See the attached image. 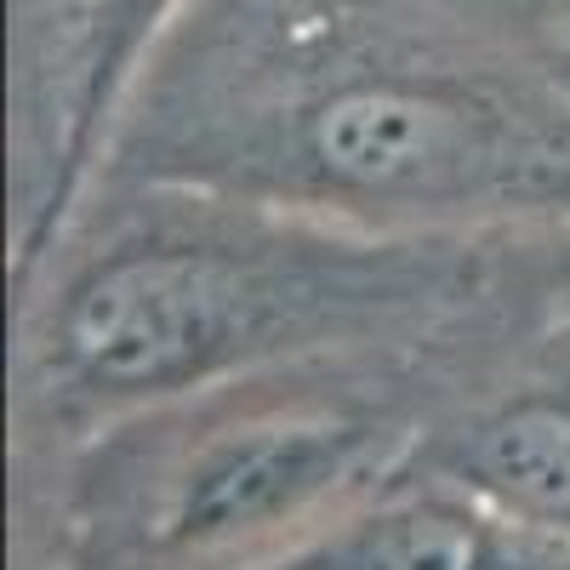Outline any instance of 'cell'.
Instances as JSON below:
<instances>
[{
    "instance_id": "6da1fadb",
    "label": "cell",
    "mask_w": 570,
    "mask_h": 570,
    "mask_svg": "<svg viewBox=\"0 0 570 570\" xmlns=\"http://www.w3.org/2000/svg\"><path fill=\"white\" fill-rule=\"evenodd\" d=\"M98 177L376 234L570 223V75L525 0H195Z\"/></svg>"
},
{
    "instance_id": "7a4b0ae2",
    "label": "cell",
    "mask_w": 570,
    "mask_h": 570,
    "mask_svg": "<svg viewBox=\"0 0 570 570\" xmlns=\"http://www.w3.org/2000/svg\"><path fill=\"white\" fill-rule=\"evenodd\" d=\"M497 234H376L200 183L91 177L7 274V468L228 376L434 343Z\"/></svg>"
},
{
    "instance_id": "3957f363",
    "label": "cell",
    "mask_w": 570,
    "mask_h": 570,
    "mask_svg": "<svg viewBox=\"0 0 570 570\" xmlns=\"http://www.w3.org/2000/svg\"><path fill=\"white\" fill-rule=\"evenodd\" d=\"M411 354H331L142 405L7 468V570H263L422 456Z\"/></svg>"
},
{
    "instance_id": "277c9868",
    "label": "cell",
    "mask_w": 570,
    "mask_h": 570,
    "mask_svg": "<svg viewBox=\"0 0 570 570\" xmlns=\"http://www.w3.org/2000/svg\"><path fill=\"white\" fill-rule=\"evenodd\" d=\"M422 456L570 537V223L502 228L473 297L422 343Z\"/></svg>"
},
{
    "instance_id": "5b68a950",
    "label": "cell",
    "mask_w": 570,
    "mask_h": 570,
    "mask_svg": "<svg viewBox=\"0 0 570 570\" xmlns=\"http://www.w3.org/2000/svg\"><path fill=\"white\" fill-rule=\"evenodd\" d=\"M195 0H7V274L91 188L120 109Z\"/></svg>"
},
{
    "instance_id": "8992f818",
    "label": "cell",
    "mask_w": 570,
    "mask_h": 570,
    "mask_svg": "<svg viewBox=\"0 0 570 570\" xmlns=\"http://www.w3.org/2000/svg\"><path fill=\"white\" fill-rule=\"evenodd\" d=\"M263 570H570V537L411 462Z\"/></svg>"
},
{
    "instance_id": "52a82bcc",
    "label": "cell",
    "mask_w": 570,
    "mask_h": 570,
    "mask_svg": "<svg viewBox=\"0 0 570 570\" xmlns=\"http://www.w3.org/2000/svg\"><path fill=\"white\" fill-rule=\"evenodd\" d=\"M525 7H531V18L542 23L553 58H559L564 75H570V0H525Z\"/></svg>"
}]
</instances>
